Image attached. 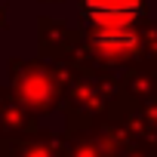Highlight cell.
<instances>
[{
	"label": "cell",
	"mask_w": 157,
	"mask_h": 157,
	"mask_svg": "<svg viewBox=\"0 0 157 157\" xmlns=\"http://www.w3.org/2000/svg\"><path fill=\"white\" fill-rule=\"evenodd\" d=\"M77 10L90 22V31H111L132 28L148 13V0H77Z\"/></svg>",
	"instance_id": "6da1fadb"
},
{
	"label": "cell",
	"mask_w": 157,
	"mask_h": 157,
	"mask_svg": "<svg viewBox=\"0 0 157 157\" xmlns=\"http://www.w3.org/2000/svg\"><path fill=\"white\" fill-rule=\"evenodd\" d=\"M90 40L96 43L99 52L105 56H123L136 46L132 28H111V31H90Z\"/></svg>",
	"instance_id": "7a4b0ae2"
}]
</instances>
